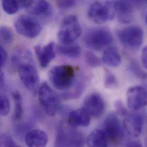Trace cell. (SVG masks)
I'll return each instance as SVG.
<instances>
[{"instance_id": "obj_33", "label": "cell", "mask_w": 147, "mask_h": 147, "mask_svg": "<svg viewBox=\"0 0 147 147\" xmlns=\"http://www.w3.org/2000/svg\"><path fill=\"white\" fill-rule=\"evenodd\" d=\"M141 60L142 64L145 68L147 69V46L144 47L142 52Z\"/></svg>"}, {"instance_id": "obj_26", "label": "cell", "mask_w": 147, "mask_h": 147, "mask_svg": "<svg viewBox=\"0 0 147 147\" xmlns=\"http://www.w3.org/2000/svg\"><path fill=\"white\" fill-rule=\"evenodd\" d=\"M10 109V103L8 97L5 94H1L0 97V113L2 116H7Z\"/></svg>"}, {"instance_id": "obj_29", "label": "cell", "mask_w": 147, "mask_h": 147, "mask_svg": "<svg viewBox=\"0 0 147 147\" xmlns=\"http://www.w3.org/2000/svg\"><path fill=\"white\" fill-rule=\"evenodd\" d=\"M115 107L117 113L119 115H121L124 117L128 113L127 110L125 109V107L124 106L123 102L121 101L120 100L116 101L115 104Z\"/></svg>"}, {"instance_id": "obj_15", "label": "cell", "mask_w": 147, "mask_h": 147, "mask_svg": "<svg viewBox=\"0 0 147 147\" xmlns=\"http://www.w3.org/2000/svg\"><path fill=\"white\" fill-rule=\"evenodd\" d=\"M90 116L82 108L72 111L68 117V124L74 128L87 127L90 124Z\"/></svg>"}, {"instance_id": "obj_16", "label": "cell", "mask_w": 147, "mask_h": 147, "mask_svg": "<svg viewBox=\"0 0 147 147\" xmlns=\"http://www.w3.org/2000/svg\"><path fill=\"white\" fill-rule=\"evenodd\" d=\"M24 140L27 147H45L48 142V136L42 130L33 129L26 133Z\"/></svg>"}, {"instance_id": "obj_30", "label": "cell", "mask_w": 147, "mask_h": 147, "mask_svg": "<svg viewBox=\"0 0 147 147\" xmlns=\"http://www.w3.org/2000/svg\"><path fill=\"white\" fill-rule=\"evenodd\" d=\"M8 58V55L5 49L1 46L0 47V67L2 69L6 64Z\"/></svg>"}, {"instance_id": "obj_35", "label": "cell", "mask_w": 147, "mask_h": 147, "mask_svg": "<svg viewBox=\"0 0 147 147\" xmlns=\"http://www.w3.org/2000/svg\"><path fill=\"white\" fill-rule=\"evenodd\" d=\"M0 84H1V89L3 88L4 85H5V76L3 72H1L0 74Z\"/></svg>"}, {"instance_id": "obj_28", "label": "cell", "mask_w": 147, "mask_h": 147, "mask_svg": "<svg viewBox=\"0 0 147 147\" xmlns=\"http://www.w3.org/2000/svg\"><path fill=\"white\" fill-rule=\"evenodd\" d=\"M131 69L132 72L140 79H147V74L143 71L136 63L132 62L131 64Z\"/></svg>"}, {"instance_id": "obj_1", "label": "cell", "mask_w": 147, "mask_h": 147, "mask_svg": "<svg viewBox=\"0 0 147 147\" xmlns=\"http://www.w3.org/2000/svg\"><path fill=\"white\" fill-rule=\"evenodd\" d=\"M49 80L53 86L60 90H67L74 82L75 72L70 65H60L53 67L49 72Z\"/></svg>"}, {"instance_id": "obj_2", "label": "cell", "mask_w": 147, "mask_h": 147, "mask_svg": "<svg viewBox=\"0 0 147 147\" xmlns=\"http://www.w3.org/2000/svg\"><path fill=\"white\" fill-rule=\"evenodd\" d=\"M38 98L40 105L48 116L53 117L56 115L60 107V97L45 82L38 88Z\"/></svg>"}, {"instance_id": "obj_19", "label": "cell", "mask_w": 147, "mask_h": 147, "mask_svg": "<svg viewBox=\"0 0 147 147\" xmlns=\"http://www.w3.org/2000/svg\"><path fill=\"white\" fill-rule=\"evenodd\" d=\"M28 10L30 13L34 16L48 17L52 14L53 8L49 2L45 1H39L34 2Z\"/></svg>"}, {"instance_id": "obj_7", "label": "cell", "mask_w": 147, "mask_h": 147, "mask_svg": "<svg viewBox=\"0 0 147 147\" xmlns=\"http://www.w3.org/2000/svg\"><path fill=\"white\" fill-rule=\"evenodd\" d=\"M117 36L123 45L129 49H135L142 45L144 32L139 26H130L118 30Z\"/></svg>"}, {"instance_id": "obj_18", "label": "cell", "mask_w": 147, "mask_h": 147, "mask_svg": "<svg viewBox=\"0 0 147 147\" xmlns=\"http://www.w3.org/2000/svg\"><path fill=\"white\" fill-rule=\"evenodd\" d=\"M108 140L102 129H95L86 139L88 147H108Z\"/></svg>"}, {"instance_id": "obj_14", "label": "cell", "mask_w": 147, "mask_h": 147, "mask_svg": "<svg viewBox=\"0 0 147 147\" xmlns=\"http://www.w3.org/2000/svg\"><path fill=\"white\" fill-rule=\"evenodd\" d=\"M36 55L42 68L47 67L55 57L56 47L54 42H50L47 45L34 47Z\"/></svg>"}, {"instance_id": "obj_6", "label": "cell", "mask_w": 147, "mask_h": 147, "mask_svg": "<svg viewBox=\"0 0 147 147\" xmlns=\"http://www.w3.org/2000/svg\"><path fill=\"white\" fill-rule=\"evenodd\" d=\"M17 33L28 38H34L38 36L42 30L41 23L35 18L28 15L20 16L14 22Z\"/></svg>"}, {"instance_id": "obj_25", "label": "cell", "mask_w": 147, "mask_h": 147, "mask_svg": "<svg viewBox=\"0 0 147 147\" xmlns=\"http://www.w3.org/2000/svg\"><path fill=\"white\" fill-rule=\"evenodd\" d=\"M84 59L86 63L91 67L97 68L101 65V60L90 51H86L85 53Z\"/></svg>"}, {"instance_id": "obj_13", "label": "cell", "mask_w": 147, "mask_h": 147, "mask_svg": "<svg viewBox=\"0 0 147 147\" xmlns=\"http://www.w3.org/2000/svg\"><path fill=\"white\" fill-rule=\"evenodd\" d=\"M135 2L129 1H115L116 15L119 22L129 24L134 18Z\"/></svg>"}, {"instance_id": "obj_34", "label": "cell", "mask_w": 147, "mask_h": 147, "mask_svg": "<svg viewBox=\"0 0 147 147\" xmlns=\"http://www.w3.org/2000/svg\"><path fill=\"white\" fill-rule=\"evenodd\" d=\"M127 147H143V146L140 141L132 140L128 142L127 144Z\"/></svg>"}, {"instance_id": "obj_32", "label": "cell", "mask_w": 147, "mask_h": 147, "mask_svg": "<svg viewBox=\"0 0 147 147\" xmlns=\"http://www.w3.org/2000/svg\"><path fill=\"white\" fill-rule=\"evenodd\" d=\"M20 6V9H29L33 3V1H18Z\"/></svg>"}, {"instance_id": "obj_21", "label": "cell", "mask_w": 147, "mask_h": 147, "mask_svg": "<svg viewBox=\"0 0 147 147\" xmlns=\"http://www.w3.org/2000/svg\"><path fill=\"white\" fill-rule=\"evenodd\" d=\"M56 50L59 54L71 58L77 57L81 53V49L78 45H58Z\"/></svg>"}, {"instance_id": "obj_5", "label": "cell", "mask_w": 147, "mask_h": 147, "mask_svg": "<svg viewBox=\"0 0 147 147\" xmlns=\"http://www.w3.org/2000/svg\"><path fill=\"white\" fill-rule=\"evenodd\" d=\"M88 15L94 22L99 24L112 20L116 16L115 1L94 2L88 9Z\"/></svg>"}, {"instance_id": "obj_10", "label": "cell", "mask_w": 147, "mask_h": 147, "mask_svg": "<svg viewBox=\"0 0 147 147\" xmlns=\"http://www.w3.org/2000/svg\"><path fill=\"white\" fill-rule=\"evenodd\" d=\"M18 75L24 86L30 91L37 89L39 77L35 67L31 63H24L18 67Z\"/></svg>"}, {"instance_id": "obj_4", "label": "cell", "mask_w": 147, "mask_h": 147, "mask_svg": "<svg viewBox=\"0 0 147 147\" xmlns=\"http://www.w3.org/2000/svg\"><path fill=\"white\" fill-rule=\"evenodd\" d=\"M81 27L77 18L69 15L64 18L58 33V40L63 45H70L81 34Z\"/></svg>"}, {"instance_id": "obj_31", "label": "cell", "mask_w": 147, "mask_h": 147, "mask_svg": "<svg viewBox=\"0 0 147 147\" xmlns=\"http://www.w3.org/2000/svg\"><path fill=\"white\" fill-rule=\"evenodd\" d=\"M56 4L57 6H58V7H59L60 9H68L70 8L72 6H74L75 4V1H57L56 2Z\"/></svg>"}, {"instance_id": "obj_23", "label": "cell", "mask_w": 147, "mask_h": 147, "mask_svg": "<svg viewBox=\"0 0 147 147\" xmlns=\"http://www.w3.org/2000/svg\"><path fill=\"white\" fill-rule=\"evenodd\" d=\"M0 36L1 42L5 45L10 44L12 42L14 36L12 30L9 27L3 26L0 29Z\"/></svg>"}, {"instance_id": "obj_22", "label": "cell", "mask_w": 147, "mask_h": 147, "mask_svg": "<svg viewBox=\"0 0 147 147\" xmlns=\"http://www.w3.org/2000/svg\"><path fill=\"white\" fill-rule=\"evenodd\" d=\"M3 10L8 14L13 15L20 9L18 1L3 0L1 2Z\"/></svg>"}, {"instance_id": "obj_3", "label": "cell", "mask_w": 147, "mask_h": 147, "mask_svg": "<svg viewBox=\"0 0 147 147\" xmlns=\"http://www.w3.org/2000/svg\"><path fill=\"white\" fill-rule=\"evenodd\" d=\"M83 41L89 49L93 51H100L112 44L113 37L107 29L96 28L86 32Z\"/></svg>"}, {"instance_id": "obj_24", "label": "cell", "mask_w": 147, "mask_h": 147, "mask_svg": "<svg viewBox=\"0 0 147 147\" xmlns=\"http://www.w3.org/2000/svg\"><path fill=\"white\" fill-rule=\"evenodd\" d=\"M104 85L105 88L108 89H115L118 86V82L116 76L106 69L105 70Z\"/></svg>"}, {"instance_id": "obj_36", "label": "cell", "mask_w": 147, "mask_h": 147, "mask_svg": "<svg viewBox=\"0 0 147 147\" xmlns=\"http://www.w3.org/2000/svg\"><path fill=\"white\" fill-rule=\"evenodd\" d=\"M146 23H147V14H146Z\"/></svg>"}, {"instance_id": "obj_20", "label": "cell", "mask_w": 147, "mask_h": 147, "mask_svg": "<svg viewBox=\"0 0 147 147\" xmlns=\"http://www.w3.org/2000/svg\"><path fill=\"white\" fill-rule=\"evenodd\" d=\"M11 95L14 103V109L13 118L14 121H18L21 120L24 114L23 98L20 92L18 90L14 91Z\"/></svg>"}, {"instance_id": "obj_12", "label": "cell", "mask_w": 147, "mask_h": 147, "mask_svg": "<svg viewBox=\"0 0 147 147\" xmlns=\"http://www.w3.org/2000/svg\"><path fill=\"white\" fill-rule=\"evenodd\" d=\"M143 124V117L138 113H128L124 116L123 128L133 138L139 137L142 131Z\"/></svg>"}, {"instance_id": "obj_9", "label": "cell", "mask_w": 147, "mask_h": 147, "mask_svg": "<svg viewBox=\"0 0 147 147\" xmlns=\"http://www.w3.org/2000/svg\"><path fill=\"white\" fill-rule=\"evenodd\" d=\"M127 101L129 108L133 111H140L147 106V89L136 85L128 88Z\"/></svg>"}, {"instance_id": "obj_27", "label": "cell", "mask_w": 147, "mask_h": 147, "mask_svg": "<svg viewBox=\"0 0 147 147\" xmlns=\"http://www.w3.org/2000/svg\"><path fill=\"white\" fill-rule=\"evenodd\" d=\"M1 139L3 147H21L8 134H2Z\"/></svg>"}, {"instance_id": "obj_17", "label": "cell", "mask_w": 147, "mask_h": 147, "mask_svg": "<svg viewBox=\"0 0 147 147\" xmlns=\"http://www.w3.org/2000/svg\"><path fill=\"white\" fill-rule=\"evenodd\" d=\"M102 61L111 67H117L121 63V57L118 49L116 47L107 48L102 56Z\"/></svg>"}, {"instance_id": "obj_11", "label": "cell", "mask_w": 147, "mask_h": 147, "mask_svg": "<svg viewBox=\"0 0 147 147\" xmlns=\"http://www.w3.org/2000/svg\"><path fill=\"white\" fill-rule=\"evenodd\" d=\"M82 108L90 117L99 118L105 111V104L102 97L99 93H93L85 98Z\"/></svg>"}, {"instance_id": "obj_8", "label": "cell", "mask_w": 147, "mask_h": 147, "mask_svg": "<svg viewBox=\"0 0 147 147\" xmlns=\"http://www.w3.org/2000/svg\"><path fill=\"white\" fill-rule=\"evenodd\" d=\"M108 142L116 143L120 142L124 136V128L118 117L114 113L109 115L102 124L101 129Z\"/></svg>"}]
</instances>
